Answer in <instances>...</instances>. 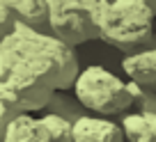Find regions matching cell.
<instances>
[{"mask_svg": "<svg viewBox=\"0 0 156 142\" xmlns=\"http://www.w3.org/2000/svg\"><path fill=\"white\" fill-rule=\"evenodd\" d=\"M145 2H147V7L151 9V14L156 16V0H145Z\"/></svg>", "mask_w": 156, "mask_h": 142, "instance_id": "4fadbf2b", "label": "cell"}, {"mask_svg": "<svg viewBox=\"0 0 156 142\" xmlns=\"http://www.w3.org/2000/svg\"><path fill=\"white\" fill-rule=\"evenodd\" d=\"M80 71L76 48L19 23L0 41V103L19 115L44 113L58 89H73Z\"/></svg>", "mask_w": 156, "mask_h": 142, "instance_id": "6da1fadb", "label": "cell"}, {"mask_svg": "<svg viewBox=\"0 0 156 142\" xmlns=\"http://www.w3.org/2000/svg\"><path fill=\"white\" fill-rule=\"evenodd\" d=\"M73 142H126L119 119L85 115L73 124Z\"/></svg>", "mask_w": 156, "mask_h": 142, "instance_id": "8992f818", "label": "cell"}, {"mask_svg": "<svg viewBox=\"0 0 156 142\" xmlns=\"http://www.w3.org/2000/svg\"><path fill=\"white\" fill-rule=\"evenodd\" d=\"M73 94L83 103L87 113L99 117L119 119L136 108V99L129 89V80H122L106 67H85L73 85Z\"/></svg>", "mask_w": 156, "mask_h": 142, "instance_id": "3957f363", "label": "cell"}, {"mask_svg": "<svg viewBox=\"0 0 156 142\" xmlns=\"http://www.w3.org/2000/svg\"><path fill=\"white\" fill-rule=\"evenodd\" d=\"M83 5L87 7L90 12H92V16L99 21V16L106 12V7L110 5V0H83Z\"/></svg>", "mask_w": 156, "mask_h": 142, "instance_id": "7c38bea8", "label": "cell"}, {"mask_svg": "<svg viewBox=\"0 0 156 142\" xmlns=\"http://www.w3.org/2000/svg\"><path fill=\"white\" fill-rule=\"evenodd\" d=\"M44 113L48 115H58V117L67 119V122L76 124L78 119H83L87 113V108H85L83 103L76 99V94H69V92H62V89H58V92L53 94V99L48 101V106H46Z\"/></svg>", "mask_w": 156, "mask_h": 142, "instance_id": "30bf717a", "label": "cell"}, {"mask_svg": "<svg viewBox=\"0 0 156 142\" xmlns=\"http://www.w3.org/2000/svg\"><path fill=\"white\" fill-rule=\"evenodd\" d=\"M129 89H131L133 99H136V108L133 110L156 115V87H142V85L129 80Z\"/></svg>", "mask_w": 156, "mask_h": 142, "instance_id": "8fae6325", "label": "cell"}, {"mask_svg": "<svg viewBox=\"0 0 156 142\" xmlns=\"http://www.w3.org/2000/svg\"><path fill=\"white\" fill-rule=\"evenodd\" d=\"M0 5L9 7L16 21L39 32H51V5L48 0H0Z\"/></svg>", "mask_w": 156, "mask_h": 142, "instance_id": "52a82bcc", "label": "cell"}, {"mask_svg": "<svg viewBox=\"0 0 156 142\" xmlns=\"http://www.w3.org/2000/svg\"><path fill=\"white\" fill-rule=\"evenodd\" d=\"M126 142H156V115L151 113H131L119 117Z\"/></svg>", "mask_w": 156, "mask_h": 142, "instance_id": "9c48e42d", "label": "cell"}, {"mask_svg": "<svg viewBox=\"0 0 156 142\" xmlns=\"http://www.w3.org/2000/svg\"><path fill=\"white\" fill-rule=\"evenodd\" d=\"M122 71L126 74V80H133L142 87H156V46L140 53L124 55Z\"/></svg>", "mask_w": 156, "mask_h": 142, "instance_id": "ba28073f", "label": "cell"}, {"mask_svg": "<svg viewBox=\"0 0 156 142\" xmlns=\"http://www.w3.org/2000/svg\"><path fill=\"white\" fill-rule=\"evenodd\" d=\"M154 21L156 16L145 0H110V5L97 21L99 39L122 50L124 55L154 48Z\"/></svg>", "mask_w": 156, "mask_h": 142, "instance_id": "7a4b0ae2", "label": "cell"}, {"mask_svg": "<svg viewBox=\"0 0 156 142\" xmlns=\"http://www.w3.org/2000/svg\"><path fill=\"white\" fill-rule=\"evenodd\" d=\"M51 5V34L76 48L99 39V25L83 0H48Z\"/></svg>", "mask_w": 156, "mask_h": 142, "instance_id": "277c9868", "label": "cell"}, {"mask_svg": "<svg viewBox=\"0 0 156 142\" xmlns=\"http://www.w3.org/2000/svg\"><path fill=\"white\" fill-rule=\"evenodd\" d=\"M2 142H73V124L58 115H19L2 131Z\"/></svg>", "mask_w": 156, "mask_h": 142, "instance_id": "5b68a950", "label": "cell"}]
</instances>
